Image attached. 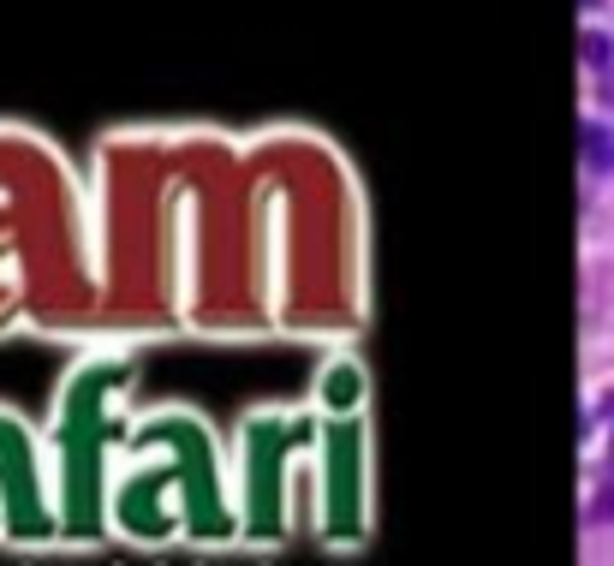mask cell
<instances>
[{
    "mask_svg": "<svg viewBox=\"0 0 614 566\" xmlns=\"http://www.w3.org/2000/svg\"><path fill=\"white\" fill-rule=\"evenodd\" d=\"M584 167H591V173H614V132L584 126Z\"/></svg>",
    "mask_w": 614,
    "mask_h": 566,
    "instance_id": "cell-1",
    "label": "cell"
},
{
    "mask_svg": "<svg viewBox=\"0 0 614 566\" xmlns=\"http://www.w3.org/2000/svg\"><path fill=\"white\" fill-rule=\"evenodd\" d=\"M608 36H584V61H591V66H608Z\"/></svg>",
    "mask_w": 614,
    "mask_h": 566,
    "instance_id": "cell-2",
    "label": "cell"
}]
</instances>
